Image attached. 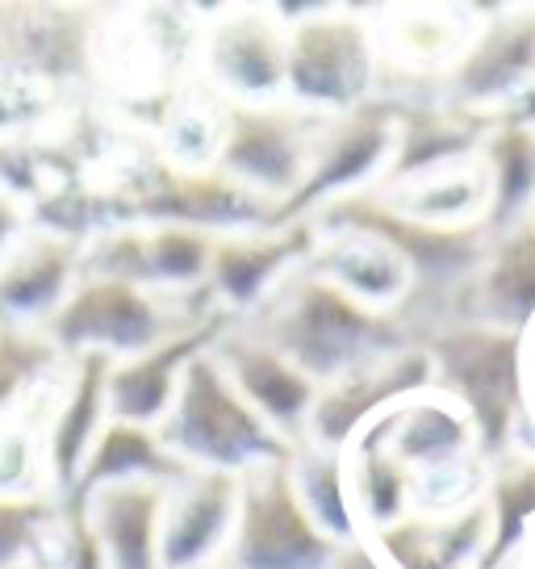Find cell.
I'll list each match as a JSON object with an SVG mask.
<instances>
[{
  "label": "cell",
  "instance_id": "13",
  "mask_svg": "<svg viewBox=\"0 0 535 569\" xmlns=\"http://www.w3.org/2000/svg\"><path fill=\"white\" fill-rule=\"evenodd\" d=\"M214 360L222 365V373L231 377L234 390L243 393V402L289 448L302 445L310 410H314V398H319V386L293 360H285L272 343H264L248 327H234V322L218 336Z\"/></svg>",
  "mask_w": 535,
  "mask_h": 569
},
{
  "label": "cell",
  "instance_id": "19",
  "mask_svg": "<svg viewBox=\"0 0 535 569\" xmlns=\"http://www.w3.org/2000/svg\"><path fill=\"white\" fill-rule=\"evenodd\" d=\"M105 377H109L105 356H80V360H72L68 386L59 393L54 410L47 415V423L38 427L42 473H47V486L59 498L75 486L92 445H97V436H101V427L109 423Z\"/></svg>",
  "mask_w": 535,
  "mask_h": 569
},
{
  "label": "cell",
  "instance_id": "14",
  "mask_svg": "<svg viewBox=\"0 0 535 569\" xmlns=\"http://www.w3.org/2000/svg\"><path fill=\"white\" fill-rule=\"evenodd\" d=\"M239 516V478L184 469L163 490L160 569H218Z\"/></svg>",
  "mask_w": 535,
  "mask_h": 569
},
{
  "label": "cell",
  "instance_id": "30",
  "mask_svg": "<svg viewBox=\"0 0 535 569\" xmlns=\"http://www.w3.org/2000/svg\"><path fill=\"white\" fill-rule=\"evenodd\" d=\"M502 113H506V118H515V122H523V126H532V130H535V84L527 92H523V97H515V101H511V109H502Z\"/></svg>",
  "mask_w": 535,
  "mask_h": 569
},
{
  "label": "cell",
  "instance_id": "31",
  "mask_svg": "<svg viewBox=\"0 0 535 569\" xmlns=\"http://www.w3.org/2000/svg\"><path fill=\"white\" fill-rule=\"evenodd\" d=\"M518 569H535V552H532V557H527V561H523Z\"/></svg>",
  "mask_w": 535,
  "mask_h": 569
},
{
  "label": "cell",
  "instance_id": "17",
  "mask_svg": "<svg viewBox=\"0 0 535 569\" xmlns=\"http://www.w3.org/2000/svg\"><path fill=\"white\" fill-rule=\"evenodd\" d=\"M226 327H231L226 315H210V319H201L196 327H184L172 339L155 343L151 352H139L130 356V360L109 365V377H105L109 419L160 427V419L168 415L172 398H176L180 373L189 369L193 356L210 352Z\"/></svg>",
  "mask_w": 535,
  "mask_h": 569
},
{
  "label": "cell",
  "instance_id": "9",
  "mask_svg": "<svg viewBox=\"0 0 535 569\" xmlns=\"http://www.w3.org/2000/svg\"><path fill=\"white\" fill-rule=\"evenodd\" d=\"M319 126L322 118H310L285 101L260 109H226L214 168L234 184H243L251 197H260L276 222V213L302 189Z\"/></svg>",
  "mask_w": 535,
  "mask_h": 569
},
{
  "label": "cell",
  "instance_id": "32",
  "mask_svg": "<svg viewBox=\"0 0 535 569\" xmlns=\"http://www.w3.org/2000/svg\"><path fill=\"white\" fill-rule=\"evenodd\" d=\"M527 218H532V222H535V201H532V213H527Z\"/></svg>",
  "mask_w": 535,
  "mask_h": 569
},
{
  "label": "cell",
  "instance_id": "6",
  "mask_svg": "<svg viewBox=\"0 0 535 569\" xmlns=\"http://www.w3.org/2000/svg\"><path fill=\"white\" fill-rule=\"evenodd\" d=\"M393 142H397V106L381 97L343 118H322L302 189L276 213V227H302L326 206L376 193L390 177Z\"/></svg>",
  "mask_w": 535,
  "mask_h": 569
},
{
  "label": "cell",
  "instance_id": "12",
  "mask_svg": "<svg viewBox=\"0 0 535 569\" xmlns=\"http://www.w3.org/2000/svg\"><path fill=\"white\" fill-rule=\"evenodd\" d=\"M302 268L376 315H397L414 289L411 264L376 231L340 213H314Z\"/></svg>",
  "mask_w": 535,
  "mask_h": 569
},
{
  "label": "cell",
  "instance_id": "24",
  "mask_svg": "<svg viewBox=\"0 0 535 569\" xmlns=\"http://www.w3.org/2000/svg\"><path fill=\"white\" fill-rule=\"evenodd\" d=\"M180 473H184V465L163 448L155 427L109 419L101 427V436H97V445H92L75 486L63 495V502H75V498H84L89 490L109 486V481H160V486H168Z\"/></svg>",
  "mask_w": 535,
  "mask_h": 569
},
{
  "label": "cell",
  "instance_id": "33",
  "mask_svg": "<svg viewBox=\"0 0 535 569\" xmlns=\"http://www.w3.org/2000/svg\"><path fill=\"white\" fill-rule=\"evenodd\" d=\"M13 569H38V566H13Z\"/></svg>",
  "mask_w": 535,
  "mask_h": 569
},
{
  "label": "cell",
  "instance_id": "26",
  "mask_svg": "<svg viewBox=\"0 0 535 569\" xmlns=\"http://www.w3.org/2000/svg\"><path fill=\"white\" fill-rule=\"evenodd\" d=\"M222 126H226V106L201 80H193L189 89L172 97V106L163 113V163L180 172L214 168Z\"/></svg>",
  "mask_w": 535,
  "mask_h": 569
},
{
  "label": "cell",
  "instance_id": "16",
  "mask_svg": "<svg viewBox=\"0 0 535 569\" xmlns=\"http://www.w3.org/2000/svg\"><path fill=\"white\" fill-rule=\"evenodd\" d=\"M310 248V227H264L214 239L205 293L222 315H255L268 293L302 268Z\"/></svg>",
  "mask_w": 535,
  "mask_h": 569
},
{
  "label": "cell",
  "instance_id": "21",
  "mask_svg": "<svg viewBox=\"0 0 535 569\" xmlns=\"http://www.w3.org/2000/svg\"><path fill=\"white\" fill-rule=\"evenodd\" d=\"M376 201L406 222L431 227V231H485L489 213V184H485L482 156L435 163L414 177L390 180L376 189Z\"/></svg>",
  "mask_w": 535,
  "mask_h": 569
},
{
  "label": "cell",
  "instance_id": "7",
  "mask_svg": "<svg viewBox=\"0 0 535 569\" xmlns=\"http://www.w3.org/2000/svg\"><path fill=\"white\" fill-rule=\"evenodd\" d=\"M340 545L322 532L289 481V461L239 478V516L218 569H326Z\"/></svg>",
  "mask_w": 535,
  "mask_h": 569
},
{
  "label": "cell",
  "instance_id": "2",
  "mask_svg": "<svg viewBox=\"0 0 535 569\" xmlns=\"http://www.w3.org/2000/svg\"><path fill=\"white\" fill-rule=\"evenodd\" d=\"M414 343L431 360V386L468 415L485 461L494 465L511 452H523L518 436L532 427L523 386V336L489 322L447 319Z\"/></svg>",
  "mask_w": 535,
  "mask_h": 569
},
{
  "label": "cell",
  "instance_id": "18",
  "mask_svg": "<svg viewBox=\"0 0 535 569\" xmlns=\"http://www.w3.org/2000/svg\"><path fill=\"white\" fill-rule=\"evenodd\" d=\"M160 481H109L75 502H63L89 528L105 569H160Z\"/></svg>",
  "mask_w": 535,
  "mask_h": 569
},
{
  "label": "cell",
  "instance_id": "23",
  "mask_svg": "<svg viewBox=\"0 0 535 569\" xmlns=\"http://www.w3.org/2000/svg\"><path fill=\"white\" fill-rule=\"evenodd\" d=\"M482 168L489 184V213H485V234L511 227L532 213L535 201V130L515 122L506 113H494L482 134Z\"/></svg>",
  "mask_w": 535,
  "mask_h": 569
},
{
  "label": "cell",
  "instance_id": "10",
  "mask_svg": "<svg viewBox=\"0 0 535 569\" xmlns=\"http://www.w3.org/2000/svg\"><path fill=\"white\" fill-rule=\"evenodd\" d=\"M431 386V360L418 343H397L390 352L364 360L356 369L340 373L335 381L319 386L310 423H305L302 445L331 448L340 452L356 440L364 427L373 423L376 415H385L393 402L411 398V393Z\"/></svg>",
  "mask_w": 535,
  "mask_h": 569
},
{
  "label": "cell",
  "instance_id": "11",
  "mask_svg": "<svg viewBox=\"0 0 535 569\" xmlns=\"http://www.w3.org/2000/svg\"><path fill=\"white\" fill-rule=\"evenodd\" d=\"M447 106L494 118L535 84V9H494L447 71Z\"/></svg>",
  "mask_w": 535,
  "mask_h": 569
},
{
  "label": "cell",
  "instance_id": "29",
  "mask_svg": "<svg viewBox=\"0 0 535 569\" xmlns=\"http://www.w3.org/2000/svg\"><path fill=\"white\" fill-rule=\"evenodd\" d=\"M30 231V213H26V201L13 197L4 184H0V260H4V251L18 243L21 234Z\"/></svg>",
  "mask_w": 535,
  "mask_h": 569
},
{
  "label": "cell",
  "instance_id": "28",
  "mask_svg": "<svg viewBox=\"0 0 535 569\" xmlns=\"http://www.w3.org/2000/svg\"><path fill=\"white\" fill-rule=\"evenodd\" d=\"M59 511V495H0V569H13L30 561L38 532Z\"/></svg>",
  "mask_w": 535,
  "mask_h": 569
},
{
  "label": "cell",
  "instance_id": "20",
  "mask_svg": "<svg viewBox=\"0 0 535 569\" xmlns=\"http://www.w3.org/2000/svg\"><path fill=\"white\" fill-rule=\"evenodd\" d=\"M80 243L38 227L21 234L0 260V322L42 331L80 281Z\"/></svg>",
  "mask_w": 535,
  "mask_h": 569
},
{
  "label": "cell",
  "instance_id": "22",
  "mask_svg": "<svg viewBox=\"0 0 535 569\" xmlns=\"http://www.w3.org/2000/svg\"><path fill=\"white\" fill-rule=\"evenodd\" d=\"M390 21H373L376 51H381V76L406 71V76H440L456 68L468 38L477 34L473 9H390Z\"/></svg>",
  "mask_w": 535,
  "mask_h": 569
},
{
  "label": "cell",
  "instance_id": "1",
  "mask_svg": "<svg viewBox=\"0 0 535 569\" xmlns=\"http://www.w3.org/2000/svg\"><path fill=\"white\" fill-rule=\"evenodd\" d=\"M243 327L293 360L314 386L335 381L397 343H411L393 315H376L352 302L335 284L319 281L310 268H293Z\"/></svg>",
  "mask_w": 535,
  "mask_h": 569
},
{
  "label": "cell",
  "instance_id": "4",
  "mask_svg": "<svg viewBox=\"0 0 535 569\" xmlns=\"http://www.w3.org/2000/svg\"><path fill=\"white\" fill-rule=\"evenodd\" d=\"M210 315H222L210 293L196 298H163L155 289L113 277H84L72 284V293L54 310L42 336L51 339L68 360L80 356H105L109 365L151 352L155 343L172 339L184 327H196Z\"/></svg>",
  "mask_w": 535,
  "mask_h": 569
},
{
  "label": "cell",
  "instance_id": "15",
  "mask_svg": "<svg viewBox=\"0 0 535 569\" xmlns=\"http://www.w3.org/2000/svg\"><path fill=\"white\" fill-rule=\"evenodd\" d=\"M456 319L527 336L535 327V222L518 218L485 239L473 277L456 293Z\"/></svg>",
  "mask_w": 535,
  "mask_h": 569
},
{
  "label": "cell",
  "instance_id": "25",
  "mask_svg": "<svg viewBox=\"0 0 535 569\" xmlns=\"http://www.w3.org/2000/svg\"><path fill=\"white\" fill-rule=\"evenodd\" d=\"M289 481L302 498V507L322 532L335 545H356L364 540L352 511V495H347V473H343V457L331 448L297 445L289 452Z\"/></svg>",
  "mask_w": 535,
  "mask_h": 569
},
{
  "label": "cell",
  "instance_id": "8",
  "mask_svg": "<svg viewBox=\"0 0 535 569\" xmlns=\"http://www.w3.org/2000/svg\"><path fill=\"white\" fill-rule=\"evenodd\" d=\"M285 34L281 9H222L196 26V80L226 109L281 106Z\"/></svg>",
  "mask_w": 535,
  "mask_h": 569
},
{
  "label": "cell",
  "instance_id": "5",
  "mask_svg": "<svg viewBox=\"0 0 535 569\" xmlns=\"http://www.w3.org/2000/svg\"><path fill=\"white\" fill-rule=\"evenodd\" d=\"M285 26V106L310 118H343L376 101L381 51L369 13L302 9Z\"/></svg>",
  "mask_w": 535,
  "mask_h": 569
},
{
  "label": "cell",
  "instance_id": "27",
  "mask_svg": "<svg viewBox=\"0 0 535 569\" xmlns=\"http://www.w3.org/2000/svg\"><path fill=\"white\" fill-rule=\"evenodd\" d=\"M63 92L54 80L0 59V147H18L59 122Z\"/></svg>",
  "mask_w": 535,
  "mask_h": 569
},
{
  "label": "cell",
  "instance_id": "3",
  "mask_svg": "<svg viewBox=\"0 0 535 569\" xmlns=\"http://www.w3.org/2000/svg\"><path fill=\"white\" fill-rule=\"evenodd\" d=\"M155 431L184 469L231 473V478H243L260 465L289 461L293 452L243 402V393L234 390L231 377L214 360V348L189 360V369L180 373L176 398Z\"/></svg>",
  "mask_w": 535,
  "mask_h": 569
}]
</instances>
